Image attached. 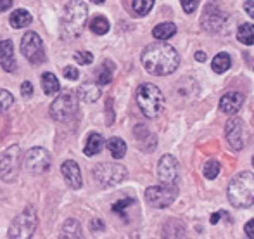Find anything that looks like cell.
Segmentation results:
<instances>
[{"instance_id":"1","label":"cell","mask_w":254,"mask_h":239,"mask_svg":"<svg viewBox=\"0 0 254 239\" xmlns=\"http://www.w3.org/2000/svg\"><path fill=\"white\" fill-rule=\"evenodd\" d=\"M178 64H180V56L177 49L164 40L154 42L142 51V66L154 77H166L175 73Z\"/></svg>"},{"instance_id":"2","label":"cell","mask_w":254,"mask_h":239,"mask_svg":"<svg viewBox=\"0 0 254 239\" xmlns=\"http://www.w3.org/2000/svg\"><path fill=\"white\" fill-rule=\"evenodd\" d=\"M88 17V7L81 0H71L64 5L61 16V37L64 40H73L80 37Z\"/></svg>"},{"instance_id":"3","label":"cell","mask_w":254,"mask_h":239,"mask_svg":"<svg viewBox=\"0 0 254 239\" xmlns=\"http://www.w3.org/2000/svg\"><path fill=\"white\" fill-rule=\"evenodd\" d=\"M228 201L235 208H249L254 203V173L241 172L228 184Z\"/></svg>"},{"instance_id":"4","label":"cell","mask_w":254,"mask_h":239,"mask_svg":"<svg viewBox=\"0 0 254 239\" xmlns=\"http://www.w3.org/2000/svg\"><path fill=\"white\" fill-rule=\"evenodd\" d=\"M137 104L144 116L156 118V116L161 115L164 108V95L156 85L142 83L137 88Z\"/></svg>"},{"instance_id":"5","label":"cell","mask_w":254,"mask_h":239,"mask_svg":"<svg viewBox=\"0 0 254 239\" xmlns=\"http://www.w3.org/2000/svg\"><path fill=\"white\" fill-rule=\"evenodd\" d=\"M37 229V212L33 206H26L16 219L10 222L7 236L10 239H28Z\"/></svg>"},{"instance_id":"6","label":"cell","mask_w":254,"mask_h":239,"mask_svg":"<svg viewBox=\"0 0 254 239\" xmlns=\"http://www.w3.org/2000/svg\"><path fill=\"white\" fill-rule=\"evenodd\" d=\"M128 177V170L120 163H101L94 168V179L102 187H113Z\"/></svg>"},{"instance_id":"7","label":"cell","mask_w":254,"mask_h":239,"mask_svg":"<svg viewBox=\"0 0 254 239\" xmlns=\"http://www.w3.org/2000/svg\"><path fill=\"white\" fill-rule=\"evenodd\" d=\"M78 95L71 90H63L51 104V116L57 121H66L76 113Z\"/></svg>"},{"instance_id":"8","label":"cell","mask_w":254,"mask_h":239,"mask_svg":"<svg viewBox=\"0 0 254 239\" xmlns=\"http://www.w3.org/2000/svg\"><path fill=\"white\" fill-rule=\"evenodd\" d=\"M178 187L177 185H152L145 191V199L154 208H166L177 199Z\"/></svg>"},{"instance_id":"9","label":"cell","mask_w":254,"mask_h":239,"mask_svg":"<svg viewBox=\"0 0 254 239\" xmlns=\"http://www.w3.org/2000/svg\"><path fill=\"white\" fill-rule=\"evenodd\" d=\"M21 52L30 63L40 64L45 59V49L44 42H42L40 35L35 33V31H28L24 33L23 40H21Z\"/></svg>"},{"instance_id":"10","label":"cell","mask_w":254,"mask_h":239,"mask_svg":"<svg viewBox=\"0 0 254 239\" xmlns=\"http://www.w3.org/2000/svg\"><path fill=\"white\" fill-rule=\"evenodd\" d=\"M24 168L31 173V175H42L51 168V155L47 149L44 148H33L26 155L24 159Z\"/></svg>"},{"instance_id":"11","label":"cell","mask_w":254,"mask_h":239,"mask_svg":"<svg viewBox=\"0 0 254 239\" xmlns=\"http://www.w3.org/2000/svg\"><path fill=\"white\" fill-rule=\"evenodd\" d=\"M157 177L163 184L166 185H177L178 177H180V166L175 156L164 155L157 163Z\"/></svg>"},{"instance_id":"12","label":"cell","mask_w":254,"mask_h":239,"mask_svg":"<svg viewBox=\"0 0 254 239\" xmlns=\"http://www.w3.org/2000/svg\"><path fill=\"white\" fill-rule=\"evenodd\" d=\"M17 163H19V148L12 146L0 156V179L12 180L17 175Z\"/></svg>"},{"instance_id":"13","label":"cell","mask_w":254,"mask_h":239,"mask_svg":"<svg viewBox=\"0 0 254 239\" xmlns=\"http://www.w3.org/2000/svg\"><path fill=\"white\" fill-rule=\"evenodd\" d=\"M227 142L234 151H241L244 148V121L241 118H230L225 127Z\"/></svg>"},{"instance_id":"14","label":"cell","mask_w":254,"mask_h":239,"mask_svg":"<svg viewBox=\"0 0 254 239\" xmlns=\"http://www.w3.org/2000/svg\"><path fill=\"white\" fill-rule=\"evenodd\" d=\"M61 172H63V177L66 179V184L69 185L71 189H80L81 187V172H80V166L76 165L74 161L67 159V161L63 163L61 166Z\"/></svg>"},{"instance_id":"15","label":"cell","mask_w":254,"mask_h":239,"mask_svg":"<svg viewBox=\"0 0 254 239\" xmlns=\"http://www.w3.org/2000/svg\"><path fill=\"white\" fill-rule=\"evenodd\" d=\"M244 104V94L241 92H228L220 99V109L227 115H235Z\"/></svg>"},{"instance_id":"16","label":"cell","mask_w":254,"mask_h":239,"mask_svg":"<svg viewBox=\"0 0 254 239\" xmlns=\"http://www.w3.org/2000/svg\"><path fill=\"white\" fill-rule=\"evenodd\" d=\"M0 66L3 71L12 73L16 70V58H14V45L10 40L0 42Z\"/></svg>"},{"instance_id":"17","label":"cell","mask_w":254,"mask_h":239,"mask_svg":"<svg viewBox=\"0 0 254 239\" xmlns=\"http://www.w3.org/2000/svg\"><path fill=\"white\" fill-rule=\"evenodd\" d=\"M225 21H227V16L223 12H220V10H209V7H207L206 14L202 16V26L207 31H220L221 26L225 24Z\"/></svg>"},{"instance_id":"18","label":"cell","mask_w":254,"mask_h":239,"mask_svg":"<svg viewBox=\"0 0 254 239\" xmlns=\"http://www.w3.org/2000/svg\"><path fill=\"white\" fill-rule=\"evenodd\" d=\"M101 95V88L97 83H83L78 87V99L83 102H95Z\"/></svg>"},{"instance_id":"19","label":"cell","mask_w":254,"mask_h":239,"mask_svg":"<svg viewBox=\"0 0 254 239\" xmlns=\"http://www.w3.org/2000/svg\"><path fill=\"white\" fill-rule=\"evenodd\" d=\"M102 146H104V137L101 134H90L85 142V155L87 156H95L102 151Z\"/></svg>"},{"instance_id":"20","label":"cell","mask_w":254,"mask_h":239,"mask_svg":"<svg viewBox=\"0 0 254 239\" xmlns=\"http://www.w3.org/2000/svg\"><path fill=\"white\" fill-rule=\"evenodd\" d=\"M9 21H10V26L19 30V28H24L31 23V14L28 12L26 9H16L12 14H10Z\"/></svg>"},{"instance_id":"21","label":"cell","mask_w":254,"mask_h":239,"mask_svg":"<svg viewBox=\"0 0 254 239\" xmlns=\"http://www.w3.org/2000/svg\"><path fill=\"white\" fill-rule=\"evenodd\" d=\"M107 149H109L111 156L114 159H121L125 155H127V142L120 137H111L107 141Z\"/></svg>"},{"instance_id":"22","label":"cell","mask_w":254,"mask_h":239,"mask_svg":"<svg viewBox=\"0 0 254 239\" xmlns=\"http://www.w3.org/2000/svg\"><path fill=\"white\" fill-rule=\"evenodd\" d=\"M42 88H44V92L47 95H54L59 92V80H57V77L51 71H45L44 75H42Z\"/></svg>"},{"instance_id":"23","label":"cell","mask_w":254,"mask_h":239,"mask_svg":"<svg viewBox=\"0 0 254 239\" xmlns=\"http://www.w3.org/2000/svg\"><path fill=\"white\" fill-rule=\"evenodd\" d=\"M177 33V26L173 23H161L152 30V37L156 40H168Z\"/></svg>"},{"instance_id":"24","label":"cell","mask_w":254,"mask_h":239,"mask_svg":"<svg viewBox=\"0 0 254 239\" xmlns=\"http://www.w3.org/2000/svg\"><path fill=\"white\" fill-rule=\"evenodd\" d=\"M113 73H114V63L109 59H106L101 64V68L97 70V81L99 85H107L113 80Z\"/></svg>"},{"instance_id":"25","label":"cell","mask_w":254,"mask_h":239,"mask_svg":"<svg viewBox=\"0 0 254 239\" xmlns=\"http://www.w3.org/2000/svg\"><path fill=\"white\" fill-rule=\"evenodd\" d=\"M237 40L244 45H254V24L244 23L237 30Z\"/></svg>"},{"instance_id":"26","label":"cell","mask_w":254,"mask_h":239,"mask_svg":"<svg viewBox=\"0 0 254 239\" xmlns=\"http://www.w3.org/2000/svg\"><path fill=\"white\" fill-rule=\"evenodd\" d=\"M230 64H232L230 56H228L227 52H220V54H218L216 58L213 59V63H211V68H213L214 73L221 75V73H225L228 68H230Z\"/></svg>"},{"instance_id":"27","label":"cell","mask_w":254,"mask_h":239,"mask_svg":"<svg viewBox=\"0 0 254 239\" xmlns=\"http://www.w3.org/2000/svg\"><path fill=\"white\" fill-rule=\"evenodd\" d=\"M61 238H83L78 220H74V219L66 220V224L63 226V234H61Z\"/></svg>"},{"instance_id":"28","label":"cell","mask_w":254,"mask_h":239,"mask_svg":"<svg viewBox=\"0 0 254 239\" xmlns=\"http://www.w3.org/2000/svg\"><path fill=\"white\" fill-rule=\"evenodd\" d=\"M90 30L94 31L95 35H106L109 31V21L104 16H95L94 19L90 21Z\"/></svg>"},{"instance_id":"29","label":"cell","mask_w":254,"mask_h":239,"mask_svg":"<svg viewBox=\"0 0 254 239\" xmlns=\"http://www.w3.org/2000/svg\"><path fill=\"white\" fill-rule=\"evenodd\" d=\"M131 7H133V10L138 16H145V14L151 12V9L154 7V0H133Z\"/></svg>"},{"instance_id":"30","label":"cell","mask_w":254,"mask_h":239,"mask_svg":"<svg viewBox=\"0 0 254 239\" xmlns=\"http://www.w3.org/2000/svg\"><path fill=\"white\" fill-rule=\"evenodd\" d=\"M221 170V165L216 161V159H211V161H207L206 165H204V177L209 180L216 179V175L220 173Z\"/></svg>"},{"instance_id":"31","label":"cell","mask_w":254,"mask_h":239,"mask_svg":"<svg viewBox=\"0 0 254 239\" xmlns=\"http://www.w3.org/2000/svg\"><path fill=\"white\" fill-rule=\"evenodd\" d=\"M14 104V97L9 90L0 88V111H7Z\"/></svg>"},{"instance_id":"32","label":"cell","mask_w":254,"mask_h":239,"mask_svg":"<svg viewBox=\"0 0 254 239\" xmlns=\"http://www.w3.org/2000/svg\"><path fill=\"white\" fill-rule=\"evenodd\" d=\"M74 59H76L78 64H92L94 63V56L90 54V52L87 51H78L76 54H74Z\"/></svg>"},{"instance_id":"33","label":"cell","mask_w":254,"mask_h":239,"mask_svg":"<svg viewBox=\"0 0 254 239\" xmlns=\"http://www.w3.org/2000/svg\"><path fill=\"white\" fill-rule=\"evenodd\" d=\"M133 203V199L131 198H128V199H121V201H116L113 205V212H116V213H121L123 215L125 213V210L128 208V205H131Z\"/></svg>"},{"instance_id":"34","label":"cell","mask_w":254,"mask_h":239,"mask_svg":"<svg viewBox=\"0 0 254 239\" xmlns=\"http://www.w3.org/2000/svg\"><path fill=\"white\" fill-rule=\"evenodd\" d=\"M180 3H182V7H184L185 12H187V14H192L195 9H197L199 0H180Z\"/></svg>"},{"instance_id":"35","label":"cell","mask_w":254,"mask_h":239,"mask_svg":"<svg viewBox=\"0 0 254 239\" xmlns=\"http://www.w3.org/2000/svg\"><path fill=\"white\" fill-rule=\"evenodd\" d=\"M64 77L67 78V80H78V77H80V71L76 70V68H73V66H66L64 68Z\"/></svg>"},{"instance_id":"36","label":"cell","mask_w":254,"mask_h":239,"mask_svg":"<svg viewBox=\"0 0 254 239\" xmlns=\"http://www.w3.org/2000/svg\"><path fill=\"white\" fill-rule=\"evenodd\" d=\"M31 94H33V85H31V81H23V85H21V95L30 97Z\"/></svg>"},{"instance_id":"37","label":"cell","mask_w":254,"mask_h":239,"mask_svg":"<svg viewBox=\"0 0 254 239\" xmlns=\"http://www.w3.org/2000/svg\"><path fill=\"white\" fill-rule=\"evenodd\" d=\"M244 231H246V234H248V238L254 239V219H253V220H249V222L246 224Z\"/></svg>"},{"instance_id":"38","label":"cell","mask_w":254,"mask_h":239,"mask_svg":"<svg viewBox=\"0 0 254 239\" xmlns=\"http://www.w3.org/2000/svg\"><path fill=\"white\" fill-rule=\"evenodd\" d=\"M244 9H246V12L254 19V0H248V2L244 3Z\"/></svg>"},{"instance_id":"39","label":"cell","mask_w":254,"mask_h":239,"mask_svg":"<svg viewBox=\"0 0 254 239\" xmlns=\"http://www.w3.org/2000/svg\"><path fill=\"white\" fill-rule=\"evenodd\" d=\"M92 231H104V224L101 219H94L92 220Z\"/></svg>"},{"instance_id":"40","label":"cell","mask_w":254,"mask_h":239,"mask_svg":"<svg viewBox=\"0 0 254 239\" xmlns=\"http://www.w3.org/2000/svg\"><path fill=\"white\" fill-rule=\"evenodd\" d=\"M12 7V0H0V12L10 9Z\"/></svg>"},{"instance_id":"41","label":"cell","mask_w":254,"mask_h":239,"mask_svg":"<svg viewBox=\"0 0 254 239\" xmlns=\"http://www.w3.org/2000/svg\"><path fill=\"white\" fill-rule=\"evenodd\" d=\"M221 217H227V213H225V212L213 213V215H211V224H218V222H220V219H221Z\"/></svg>"},{"instance_id":"42","label":"cell","mask_w":254,"mask_h":239,"mask_svg":"<svg viewBox=\"0 0 254 239\" xmlns=\"http://www.w3.org/2000/svg\"><path fill=\"white\" fill-rule=\"evenodd\" d=\"M195 59H197V61H199V63H204V61H206V59H207L206 52H202V51L195 52Z\"/></svg>"},{"instance_id":"43","label":"cell","mask_w":254,"mask_h":239,"mask_svg":"<svg viewBox=\"0 0 254 239\" xmlns=\"http://www.w3.org/2000/svg\"><path fill=\"white\" fill-rule=\"evenodd\" d=\"M92 2H94V3H104L106 0H92Z\"/></svg>"},{"instance_id":"44","label":"cell","mask_w":254,"mask_h":239,"mask_svg":"<svg viewBox=\"0 0 254 239\" xmlns=\"http://www.w3.org/2000/svg\"><path fill=\"white\" fill-rule=\"evenodd\" d=\"M253 166H254V156H253Z\"/></svg>"}]
</instances>
